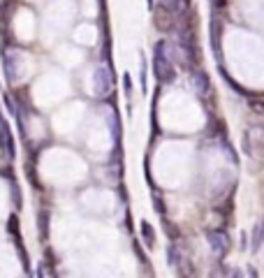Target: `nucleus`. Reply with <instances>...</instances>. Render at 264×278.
<instances>
[{
	"label": "nucleus",
	"instance_id": "nucleus-15",
	"mask_svg": "<svg viewBox=\"0 0 264 278\" xmlns=\"http://www.w3.org/2000/svg\"><path fill=\"white\" fill-rule=\"evenodd\" d=\"M229 278H243V271H241V269H234V271H232V276Z\"/></svg>",
	"mask_w": 264,
	"mask_h": 278
},
{
	"label": "nucleus",
	"instance_id": "nucleus-5",
	"mask_svg": "<svg viewBox=\"0 0 264 278\" xmlns=\"http://www.w3.org/2000/svg\"><path fill=\"white\" fill-rule=\"evenodd\" d=\"M93 81H95L93 93H95L97 97H107L109 91H111V79H109V70H107V67H97Z\"/></svg>",
	"mask_w": 264,
	"mask_h": 278
},
{
	"label": "nucleus",
	"instance_id": "nucleus-10",
	"mask_svg": "<svg viewBox=\"0 0 264 278\" xmlns=\"http://www.w3.org/2000/svg\"><path fill=\"white\" fill-rule=\"evenodd\" d=\"M262 243H264V223H255V227H252V236H250V250L252 253H259Z\"/></svg>",
	"mask_w": 264,
	"mask_h": 278
},
{
	"label": "nucleus",
	"instance_id": "nucleus-9",
	"mask_svg": "<svg viewBox=\"0 0 264 278\" xmlns=\"http://www.w3.org/2000/svg\"><path fill=\"white\" fill-rule=\"evenodd\" d=\"M211 44H213L216 58L220 61V21H218V17L211 19Z\"/></svg>",
	"mask_w": 264,
	"mask_h": 278
},
{
	"label": "nucleus",
	"instance_id": "nucleus-14",
	"mask_svg": "<svg viewBox=\"0 0 264 278\" xmlns=\"http://www.w3.org/2000/svg\"><path fill=\"white\" fill-rule=\"evenodd\" d=\"M246 248H248V236L241 234V250H246Z\"/></svg>",
	"mask_w": 264,
	"mask_h": 278
},
{
	"label": "nucleus",
	"instance_id": "nucleus-3",
	"mask_svg": "<svg viewBox=\"0 0 264 278\" xmlns=\"http://www.w3.org/2000/svg\"><path fill=\"white\" fill-rule=\"evenodd\" d=\"M151 14H153V26H156L160 33H176V28H179V19H174L172 14H167L158 5Z\"/></svg>",
	"mask_w": 264,
	"mask_h": 278
},
{
	"label": "nucleus",
	"instance_id": "nucleus-8",
	"mask_svg": "<svg viewBox=\"0 0 264 278\" xmlns=\"http://www.w3.org/2000/svg\"><path fill=\"white\" fill-rule=\"evenodd\" d=\"M139 230H142V241H144V246L153 250V248H156V230L151 227L149 220H142Z\"/></svg>",
	"mask_w": 264,
	"mask_h": 278
},
{
	"label": "nucleus",
	"instance_id": "nucleus-7",
	"mask_svg": "<svg viewBox=\"0 0 264 278\" xmlns=\"http://www.w3.org/2000/svg\"><path fill=\"white\" fill-rule=\"evenodd\" d=\"M139 86H142V95L149 93V61L144 54H139Z\"/></svg>",
	"mask_w": 264,
	"mask_h": 278
},
{
	"label": "nucleus",
	"instance_id": "nucleus-12",
	"mask_svg": "<svg viewBox=\"0 0 264 278\" xmlns=\"http://www.w3.org/2000/svg\"><path fill=\"white\" fill-rule=\"evenodd\" d=\"M123 93H125V97H132V79L130 74H123Z\"/></svg>",
	"mask_w": 264,
	"mask_h": 278
},
{
	"label": "nucleus",
	"instance_id": "nucleus-4",
	"mask_svg": "<svg viewBox=\"0 0 264 278\" xmlns=\"http://www.w3.org/2000/svg\"><path fill=\"white\" fill-rule=\"evenodd\" d=\"M0 153H3L5 160H14V158H17V146H14L10 125H7L5 121H0Z\"/></svg>",
	"mask_w": 264,
	"mask_h": 278
},
{
	"label": "nucleus",
	"instance_id": "nucleus-1",
	"mask_svg": "<svg viewBox=\"0 0 264 278\" xmlns=\"http://www.w3.org/2000/svg\"><path fill=\"white\" fill-rule=\"evenodd\" d=\"M153 77L158 79L160 86L174 84L176 77H179L176 63L172 61V56H169L167 40H158L156 47H153Z\"/></svg>",
	"mask_w": 264,
	"mask_h": 278
},
{
	"label": "nucleus",
	"instance_id": "nucleus-2",
	"mask_svg": "<svg viewBox=\"0 0 264 278\" xmlns=\"http://www.w3.org/2000/svg\"><path fill=\"white\" fill-rule=\"evenodd\" d=\"M206 241H209V246L213 248V253L218 257H225L229 253V246H232L225 230H206Z\"/></svg>",
	"mask_w": 264,
	"mask_h": 278
},
{
	"label": "nucleus",
	"instance_id": "nucleus-13",
	"mask_svg": "<svg viewBox=\"0 0 264 278\" xmlns=\"http://www.w3.org/2000/svg\"><path fill=\"white\" fill-rule=\"evenodd\" d=\"M246 273H248V278H259V276H257V269H255V266H252V264L246 269Z\"/></svg>",
	"mask_w": 264,
	"mask_h": 278
},
{
	"label": "nucleus",
	"instance_id": "nucleus-11",
	"mask_svg": "<svg viewBox=\"0 0 264 278\" xmlns=\"http://www.w3.org/2000/svg\"><path fill=\"white\" fill-rule=\"evenodd\" d=\"M248 104H250V109L255 111V114H262L264 116V97L252 95V97H248Z\"/></svg>",
	"mask_w": 264,
	"mask_h": 278
},
{
	"label": "nucleus",
	"instance_id": "nucleus-6",
	"mask_svg": "<svg viewBox=\"0 0 264 278\" xmlns=\"http://www.w3.org/2000/svg\"><path fill=\"white\" fill-rule=\"evenodd\" d=\"M156 5L160 7V10H165L167 14H172L174 19H183L188 14V7L183 0H156Z\"/></svg>",
	"mask_w": 264,
	"mask_h": 278
}]
</instances>
